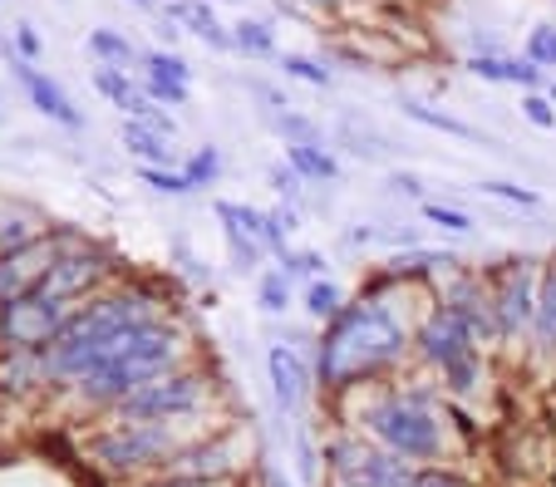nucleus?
<instances>
[{"label":"nucleus","mask_w":556,"mask_h":487,"mask_svg":"<svg viewBox=\"0 0 556 487\" xmlns=\"http://www.w3.org/2000/svg\"><path fill=\"white\" fill-rule=\"evenodd\" d=\"M404 114L419 118V124H429V128H439V133H453V138H478V128H472V124H463V118H453V114H439V108L419 104V99H404Z\"/></svg>","instance_id":"obj_20"},{"label":"nucleus","mask_w":556,"mask_h":487,"mask_svg":"<svg viewBox=\"0 0 556 487\" xmlns=\"http://www.w3.org/2000/svg\"><path fill=\"white\" fill-rule=\"evenodd\" d=\"M15 40H21V50H25V54H40V35H35L30 25H21V35H15Z\"/></svg>","instance_id":"obj_38"},{"label":"nucleus","mask_w":556,"mask_h":487,"mask_svg":"<svg viewBox=\"0 0 556 487\" xmlns=\"http://www.w3.org/2000/svg\"><path fill=\"white\" fill-rule=\"evenodd\" d=\"M168 448H173L168 428L157 424H124L114 434L94 438V458L104 467H143V463H157Z\"/></svg>","instance_id":"obj_8"},{"label":"nucleus","mask_w":556,"mask_h":487,"mask_svg":"<svg viewBox=\"0 0 556 487\" xmlns=\"http://www.w3.org/2000/svg\"><path fill=\"white\" fill-rule=\"evenodd\" d=\"M143 182L157 192H168V197H182V192H192L188 172H173V168H143Z\"/></svg>","instance_id":"obj_28"},{"label":"nucleus","mask_w":556,"mask_h":487,"mask_svg":"<svg viewBox=\"0 0 556 487\" xmlns=\"http://www.w3.org/2000/svg\"><path fill=\"white\" fill-rule=\"evenodd\" d=\"M497 310H503L507 325H527V320H532V275H527V271L507 275L503 296H497Z\"/></svg>","instance_id":"obj_17"},{"label":"nucleus","mask_w":556,"mask_h":487,"mask_svg":"<svg viewBox=\"0 0 556 487\" xmlns=\"http://www.w3.org/2000/svg\"><path fill=\"white\" fill-rule=\"evenodd\" d=\"M527 60H532L536 69H556V25H536V30L527 35Z\"/></svg>","instance_id":"obj_24"},{"label":"nucleus","mask_w":556,"mask_h":487,"mask_svg":"<svg viewBox=\"0 0 556 487\" xmlns=\"http://www.w3.org/2000/svg\"><path fill=\"white\" fill-rule=\"evenodd\" d=\"M286 158H291V168L301 172V178H320V182H336V158H330L326 149H315V143H291L286 149Z\"/></svg>","instance_id":"obj_18"},{"label":"nucleus","mask_w":556,"mask_h":487,"mask_svg":"<svg viewBox=\"0 0 556 487\" xmlns=\"http://www.w3.org/2000/svg\"><path fill=\"white\" fill-rule=\"evenodd\" d=\"M143 85H148V94L163 99V104H188V85H178V79H168V75L143 69Z\"/></svg>","instance_id":"obj_30"},{"label":"nucleus","mask_w":556,"mask_h":487,"mask_svg":"<svg viewBox=\"0 0 556 487\" xmlns=\"http://www.w3.org/2000/svg\"><path fill=\"white\" fill-rule=\"evenodd\" d=\"M231 44H237V50H247V54H271V50H276V44H271V30H266L262 21L231 25Z\"/></svg>","instance_id":"obj_23"},{"label":"nucleus","mask_w":556,"mask_h":487,"mask_svg":"<svg viewBox=\"0 0 556 487\" xmlns=\"http://www.w3.org/2000/svg\"><path fill=\"white\" fill-rule=\"evenodd\" d=\"M148 325V306L138 296H114L89 306L85 316L64 320V330L50 345V364L54 374H70V380H89V374L104 364V355L114 350L128 330Z\"/></svg>","instance_id":"obj_2"},{"label":"nucleus","mask_w":556,"mask_h":487,"mask_svg":"<svg viewBox=\"0 0 556 487\" xmlns=\"http://www.w3.org/2000/svg\"><path fill=\"white\" fill-rule=\"evenodd\" d=\"M237 222H242L262 246H271V252H281V246H286L281 217H266V213H256V207H237Z\"/></svg>","instance_id":"obj_19"},{"label":"nucleus","mask_w":556,"mask_h":487,"mask_svg":"<svg viewBox=\"0 0 556 487\" xmlns=\"http://www.w3.org/2000/svg\"><path fill=\"white\" fill-rule=\"evenodd\" d=\"M271 182H276V192L295 197V182H301V172H295V168H271Z\"/></svg>","instance_id":"obj_36"},{"label":"nucleus","mask_w":556,"mask_h":487,"mask_svg":"<svg viewBox=\"0 0 556 487\" xmlns=\"http://www.w3.org/2000/svg\"><path fill=\"white\" fill-rule=\"evenodd\" d=\"M320 266H326V261H320V256H315V252L291 256V271H295V275H315V271H320Z\"/></svg>","instance_id":"obj_37"},{"label":"nucleus","mask_w":556,"mask_h":487,"mask_svg":"<svg viewBox=\"0 0 556 487\" xmlns=\"http://www.w3.org/2000/svg\"><path fill=\"white\" fill-rule=\"evenodd\" d=\"M89 50H94V60L109 64V69H124V64L134 60V44H128L124 35H114V30H94L89 35Z\"/></svg>","instance_id":"obj_21"},{"label":"nucleus","mask_w":556,"mask_h":487,"mask_svg":"<svg viewBox=\"0 0 556 487\" xmlns=\"http://www.w3.org/2000/svg\"><path fill=\"white\" fill-rule=\"evenodd\" d=\"M15 79L25 85V94L35 99V108H40L45 118H54V124H64V128H79V108L70 104V94H64L50 75H40L30 60H15Z\"/></svg>","instance_id":"obj_10"},{"label":"nucleus","mask_w":556,"mask_h":487,"mask_svg":"<svg viewBox=\"0 0 556 487\" xmlns=\"http://www.w3.org/2000/svg\"><path fill=\"white\" fill-rule=\"evenodd\" d=\"M202 399V384L192 374H173V380H153L138 394L124 399L128 419H173V413H188Z\"/></svg>","instance_id":"obj_9"},{"label":"nucleus","mask_w":556,"mask_h":487,"mask_svg":"<svg viewBox=\"0 0 556 487\" xmlns=\"http://www.w3.org/2000/svg\"><path fill=\"white\" fill-rule=\"evenodd\" d=\"M326 5H330V0H326Z\"/></svg>","instance_id":"obj_43"},{"label":"nucleus","mask_w":556,"mask_h":487,"mask_svg":"<svg viewBox=\"0 0 556 487\" xmlns=\"http://www.w3.org/2000/svg\"><path fill=\"white\" fill-rule=\"evenodd\" d=\"M168 15L178 25H188L198 40H207L212 50H231V35L217 25V15L207 11V0H178V5H168Z\"/></svg>","instance_id":"obj_14"},{"label":"nucleus","mask_w":556,"mask_h":487,"mask_svg":"<svg viewBox=\"0 0 556 487\" xmlns=\"http://www.w3.org/2000/svg\"><path fill=\"white\" fill-rule=\"evenodd\" d=\"M536 306H542V320H546V330H552L556 335V271L546 275L542 281V300H536Z\"/></svg>","instance_id":"obj_35"},{"label":"nucleus","mask_w":556,"mask_h":487,"mask_svg":"<svg viewBox=\"0 0 556 487\" xmlns=\"http://www.w3.org/2000/svg\"><path fill=\"white\" fill-rule=\"evenodd\" d=\"M369 428H375V438L394 458H433L439 453V424H433V413L414 399H384L375 413H369Z\"/></svg>","instance_id":"obj_4"},{"label":"nucleus","mask_w":556,"mask_h":487,"mask_svg":"<svg viewBox=\"0 0 556 487\" xmlns=\"http://www.w3.org/2000/svg\"><path fill=\"white\" fill-rule=\"evenodd\" d=\"M424 217H429L433 227H448V232H472L468 213H458V207H439V202H429V207H424Z\"/></svg>","instance_id":"obj_31"},{"label":"nucleus","mask_w":556,"mask_h":487,"mask_svg":"<svg viewBox=\"0 0 556 487\" xmlns=\"http://www.w3.org/2000/svg\"><path fill=\"white\" fill-rule=\"evenodd\" d=\"M472 75L493 79V85H517V89H527V94L542 85V69H536L532 60H503V54H478V60H472Z\"/></svg>","instance_id":"obj_12"},{"label":"nucleus","mask_w":556,"mask_h":487,"mask_svg":"<svg viewBox=\"0 0 556 487\" xmlns=\"http://www.w3.org/2000/svg\"><path fill=\"white\" fill-rule=\"evenodd\" d=\"M266 487H291V483H286L281 473H266Z\"/></svg>","instance_id":"obj_40"},{"label":"nucleus","mask_w":556,"mask_h":487,"mask_svg":"<svg viewBox=\"0 0 556 487\" xmlns=\"http://www.w3.org/2000/svg\"><path fill=\"white\" fill-rule=\"evenodd\" d=\"M266 370H271V389L276 399H281V409H295L305 394V364L295 350H286V345H276L271 360H266Z\"/></svg>","instance_id":"obj_13"},{"label":"nucleus","mask_w":556,"mask_h":487,"mask_svg":"<svg viewBox=\"0 0 556 487\" xmlns=\"http://www.w3.org/2000/svg\"><path fill=\"white\" fill-rule=\"evenodd\" d=\"M305 310H311L315 320H320V316H336V310H340V286H330V281H315V286L305 291Z\"/></svg>","instance_id":"obj_26"},{"label":"nucleus","mask_w":556,"mask_h":487,"mask_svg":"<svg viewBox=\"0 0 556 487\" xmlns=\"http://www.w3.org/2000/svg\"><path fill=\"white\" fill-rule=\"evenodd\" d=\"M483 192H493V197L517 202V207H536V202H542L532 188H517V182H483Z\"/></svg>","instance_id":"obj_32"},{"label":"nucleus","mask_w":556,"mask_h":487,"mask_svg":"<svg viewBox=\"0 0 556 487\" xmlns=\"http://www.w3.org/2000/svg\"><path fill=\"white\" fill-rule=\"evenodd\" d=\"M173 330L163 325H138L128 330L124 339H118L114 350L104 355V364H99L94 374L85 380V389L94 394V399H118L124 403L128 394H138L143 384H153L157 374L173 364Z\"/></svg>","instance_id":"obj_3"},{"label":"nucleus","mask_w":556,"mask_h":487,"mask_svg":"<svg viewBox=\"0 0 556 487\" xmlns=\"http://www.w3.org/2000/svg\"><path fill=\"white\" fill-rule=\"evenodd\" d=\"M424 355L433 364H443L453 380V389H472V330L458 310H439V316L424 325Z\"/></svg>","instance_id":"obj_5"},{"label":"nucleus","mask_w":556,"mask_h":487,"mask_svg":"<svg viewBox=\"0 0 556 487\" xmlns=\"http://www.w3.org/2000/svg\"><path fill=\"white\" fill-rule=\"evenodd\" d=\"M124 149L134 153L143 168H168V163H173L168 138L153 133V128H143V124H124Z\"/></svg>","instance_id":"obj_16"},{"label":"nucleus","mask_w":556,"mask_h":487,"mask_svg":"<svg viewBox=\"0 0 556 487\" xmlns=\"http://www.w3.org/2000/svg\"><path fill=\"white\" fill-rule=\"evenodd\" d=\"M286 306H291V286H286V275H281V271L262 275V310H271V316H281Z\"/></svg>","instance_id":"obj_29"},{"label":"nucleus","mask_w":556,"mask_h":487,"mask_svg":"<svg viewBox=\"0 0 556 487\" xmlns=\"http://www.w3.org/2000/svg\"><path fill=\"white\" fill-rule=\"evenodd\" d=\"M94 275H99V261H94V256H70V261H54L35 291H40V296L64 300L70 291H85L89 281H94Z\"/></svg>","instance_id":"obj_11"},{"label":"nucleus","mask_w":556,"mask_h":487,"mask_svg":"<svg viewBox=\"0 0 556 487\" xmlns=\"http://www.w3.org/2000/svg\"><path fill=\"white\" fill-rule=\"evenodd\" d=\"M271 128H281L291 143H315L320 149V128L311 124V118H301V114H291V108H281V114H271Z\"/></svg>","instance_id":"obj_25"},{"label":"nucleus","mask_w":556,"mask_h":487,"mask_svg":"<svg viewBox=\"0 0 556 487\" xmlns=\"http://www.w3.org/2000/svg\"><path fill=\"white\" fill-rule=\"evenodd\" d=\"M0 330H5V339H11V345H21V350L54 345V335L64 330V300L40 296V291H25V296H15L11 306H5Z\"/></svg>","instance_id":"obj_6"},{"label":"nucleus","mask_w":556,"mask_h":487,"mask_svg":"<svg viewBox=\"0 0 556 487\" xmlns=\"http://www.w3.org/2000/svg\"><path fill=\"white\" fill-rule=\"evenodd\" d=\"M522 114H527V124H536V128H556V108L546 104L542 94H527L522 99Z\"/></svg>","instance_id":"obj_34"},{"label":"nucleus","mask_w":556,"mask_h":487,"mask_svg":"<svg viewBox=\"0 0 556 487\" xmlns=\"http://www.w3.org/2000/svg\"><path fill=\"white\" fill-rule=\"evenodd\" d=\"M134 5H148V0H134Z\"/></svg>","instance_id":"obj_42"},{"label":"nucleus","mask_w":556,"mask_h":487,"mask_svg":"<svg viewBox=\"0 0 556 487\" xmlns=\"http://www.w3.org/2000/svg\"><path fill=\"white\" fill-rule=\"evenodd\" d=\"M404 350V325L389 316L384 306H355L336 320L326 339H320V380L345 384L355 374H369L389 364Z\"/></svg>","instance_id":"obj_1"},{"label":"nucleus","mask_w":556,"mask_h":487,"mask_svg":"<svg viewBox=\"0 0 556 487\" xmlns=\"http://www.w3.org/2000/svg\"><path fill=\"white\" fill-rule=\"evenodd\" d=\"M340 138H345L355 153H365V158H384V143H379V133L365 118H340Z\"/></svg>","instance_id":"obj_22"},{"label":"nucleus","mask_w":556,"mask_h":487,"mask_svg":"<svg viewBox=\"0 0 556 487\" xmlns=\"http://www.w3.org/2000/svg\"><path fill=\"white\" fill-rule=\"evenodd\" d=\"M212 178H217V149H202L198 158L188 163V182L202 188V182H212Z\"/></svg>","instance_id":"obj_33"},{"label":"nucleus","mask_w":556,"mask_h":487,"mask_svg":"<svg viewBox=\"0 0 556 487\" xmlns=\"http://www.w3.org/2000/svg\"><path fill=\"white\" fill-rule=\"evenodd\" d=\"M217 217H222V232H227V246H231V261H237V271H252V266L262 261L266 246L256 242V236L247 232L242 222H237V202H217Z\"/></svg>","instance_id":"obj_15"},{"label":"nucleus","mask_w":556,"mask_h":487,"mask_svg":"<svg viewBox=\"0 0 556 487\" xmlns=\"http://www.w3.org/2000/svg\"><path fill=\"white\" fill-rule=\"evenodd\" d=\"M163 487H202V483H163Z\"/></svg>","instance_id":"obj_41"},{"label":"nucleus","mask_w":556,"mask_h":487,"mask_svg":"<svg viewBox=\"0 0 556 487\" xmlns=\"http://www.w3.org/2000/svg\"><path fill=\"white\" fill-rule=\"evenodd\" d=\"M330 463H336V477L345 487H414L409 467L394 453H375L365 444H336L330 448Z\"/></svg>","instance_id":"obj_7"},{"label":"nucleus","mask_w":556,"mask_h":487,"mask_svg":"<svg viewBox=\"0 0 556 487\" xmlns=\"http://www.w3.org/2000/svg\"><path fill=\"white\" fill-rule=\"evenodd\" d=\"M414 487H458V483H453V477H419Z\"/></svg>","instance_id":"obj_39"},{"label":"nucleus","mask_w":556,"mask_h":487,"mask_svg":"<svg viewBox=\"0 0 556 487\" xmlns=\"http://www.w3.org/2000/svg\"><path fill=\"white\" fill-rule=\"evenodd\" d=\"M281 69H291V75L305 79V85H320V89L330 85V69H326V64L305 60V54H281Z\"/></svg>","instance_id":"obj_27"}]
</instances>
